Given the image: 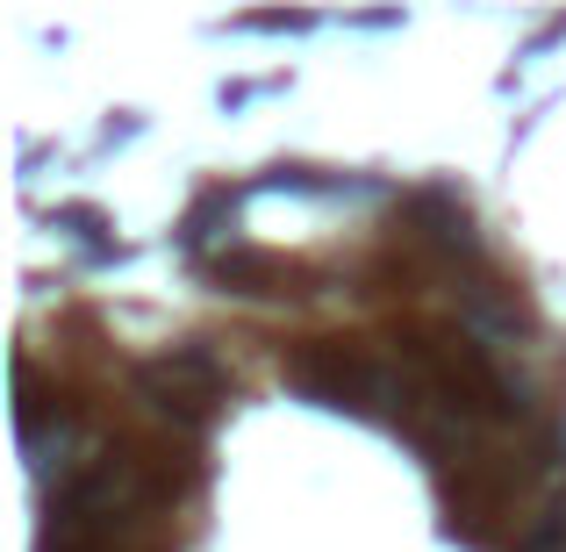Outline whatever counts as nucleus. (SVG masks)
<instances>
[{"instance_id": "obj_1", "label": "nucleus", "mask_w": 566, "mask_h": 552, "mask_svg": "<svg viewBox=\"0 0 566 552\" xmlns=\"http://www.w3.org/2000/svg\"><path fill=\"white\" fill-rule=\"evenodd\" d=\"M137 387H144V395H151L166 416H180V424H208V416H216L222 402H230V373L208 360L201 345L151 360V366L137 373Z\"/></svg>"}, {"instance_id": "obj_2", "label": "nucleus", "mask_w": 566, "mask_h": 552, "mask_svg": "<svg viewBox=\"0 0 566 552\" xmlns=\"http://www.w3.org/2000/svg\"><path fill=\"white\" fill-rule=\"evenodd\" d=\"M216 280H230L237 294H294L302 265L280 259V251H251V244H237V251H222V259H216Z\"/></svg>"}]
</instances>
